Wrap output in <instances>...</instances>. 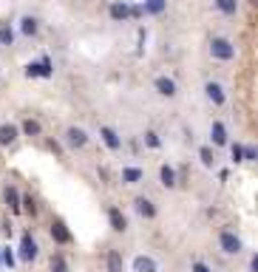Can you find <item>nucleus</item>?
Returning a JSON list of instances; mask_svg holds the SVG:
<instances>
[{"label":"nucleus","instance_id":"obj_1","mask_svg":"<svg viewBox=\"0 0 258 272\" xmlns=\"http://www.w3.org/2000/svg\"><path fill=\"white\" fill-rule=\"evenodd\" d=\"M210 54H213L216 60L227 63V60L236 57V46L230 43L227 37H213V40H210Z\"/></svg>","mask_w":258,"mask_h":272},{"label":"nucleus","instance_id":"obj_2","mask_svg":"<svg viewBox=\"0 0 258 272\" xmlns=\"http://www.w3.org/2000/svg\"><path fill=\"white\" fill-rule=\"evenodd\" d=\"M219 244H222V250L227 252V255H238V252H241V238H238L233 230H224L222 236H219Z\"/></svg>","mask_w":258,"mask_h":272},{"label":"nucleus","instance_id":"obj_3","mask_svg":"<svg viewBox=\"0 0 258 272\" xmlns=\"http://www.w3.org/2000/svg\"><path fill=\"white\" fill-rule=\"evenodd\" d=\"M65 145H68L71 151H79V148L88 145V133L82 128H68L65 130Z\"/></svg>","mask_w":258,"mask_h":272},{"label":"nucleus","instance_id":"obj_4","mask_svg":"<svg viewBox=\"0 0 258 272\" xmlns=\"http://www.w3.org/2000/svg\"><path fill=\"white\" fill-rule=\"evenodd\" d=\"M37 252H40V250H37V241L29 236V233H26V236H23V241H20V258H23V261H34Z\"/></svg>","mask_w":258,"mask_h":272},{"label":"nucleus","instance_id":"obj_5","mask_svg":"<svg viewBox=\"0 0 258 272\" xmlns=\"http://www.w3.org/2000/svg\"><path fill=\"white\" fill-rule=\"evenodd\" d=\"M51 238H54L57 244H68V241H71V233H68V227H65L60 218H57V221H51Z\"/></svg>","mask_w":258,"mask_h":272},{"label":"nucleus","instance_id":"obj_6","mask_svg":"<svg viewBox=\"0 0 258 272\" xmlns=\"http://www.w3.org/2000/svg\"><path fill=\"white\" fill-rule=\"evenodd\" d=\"M3 199H6L9 210L12 213H20V193H17L15 185H6V190H3Z\"/></svg>","mask_w":258,"mask_h":272},{"label":"nucleus","instance_id":"obj_7","mask_svg":"<svg viewBox=\"0 0 258 272\" xmlns=\"http://www.w3.org/2000/svg\"><path fill=\"white\" fill-rule=\"evenodd\" d=\"M26 77H51V63H49V60L31 63L29 68H26Z\"/></svg>","mask_w":258,"mask_h":272},{"label":"nucleus","instance_id":"obj_8","mask_svg":"<svg viewBox=\"0 0 258 272\" xmlns=\"http://www.w3.org/2000/svg\"><path fill=\"white\" fill-rule=\"evenodd\" d=\"M153 85H156V91L162 94V97H167V100H170V97H176V82H173L170 77H156V82H153Z\"/></svg>","mask_w":258,"mask_h":272},{"label":"nucleus","instance_id":"obj_9","mask_svg":"<svg viewBox=\"0 0 258 272\" xmlns=\"http://www.w3.org/2000/svg\"><path fill=\"white\" fill-rule=\"evenodd\" d=\"M108 221H111V227H114L116 233L128 230V218H125V215H122V210H116V207L108 210Z\"/></svg>","mask_w":258,"mask_h":272},{"label":"nucleus","instance_id":"obj_10","mask_svg":"<svg viewBox=\"0 0 258 272\" xmlns=\"http://www.w3.org/2000/svg\"><path fill=\"white\" fill-rule=\"evenodd\" d=\"M134 207H137V213L145 215V218H153V215H156V207H153V201H151V199H145V196H139V199L134 201Z\"/></svg>","mask_w":258,"mask_h":272},{"label":"nucleus","instance_id":"obj_11","mask_svg":"<svg viewBox=\"0 0 258 272\" xmlns=\"http://www.w3.org/2000/svg\"><path fill=\"white\" fill-rule=\"evenodd\" d=\"M204 91H207V100L213 102V105H224V88L219 85V82H207Z\"/></svg>","mask_w":258,"mask_h":272},{"label":"nucleus","instance_id":"obj_12","mask_svg":"<svg viewBox=\"0 0 258 272\" xmlns=\"http://www.w3.org/2000/svg\"><path fill=\"white\" fill-rule=\"evenodd\" d=\"M100 133H102V142H105L108 148H111V151H119V148H122V139L116 136V130H114V128H102Z\"/></svg>","mask_w":258,"mask_h":272},{"label":"nucleus","instance_id":"obj_13","mask_svg":"<svg viewBox=\"0 0 258 272\" xmlns=\"http://www.w3.org/2000/svg\"><path fill=\"white\" fill-rule=\"evenodd\" d=\"M17 133H20V130H17L15 125H0V145H15Z\"/></svg>","mask_w":258,"mask_h":272},{"label":"nucleus","instance_id":"obj_14","mask_svg":"<svg viewBox=\"0 0 258 272\" xmlns=\"http://www.w3.org/2000/svg\"><path fill=\"white\" fill-rule=\"evenodd\" d=\"M111 17L125 23L131 17V6H125V3H111Z\"/></svg>","mask_w":258,"mask_h":272},{"label":"nucleus","instance_id":"obj_15","mask_svg":"<svg viewBox=\"0 0 258 272\" xmlns=\"http://www.w3.org/2000/svg\"><path fill=\"white\" fill-rule=\"evenodd\" d=\"M210 136H213V145H227V130H224L222 122H213V128H210Z\"/></svg>","mask_w":258,"mask_h":272},{"label":"nucleus","instance_id":"obj_16","mask_svg":"<svg viewBox=\"0 0 258 272\" xmlns=\"http://www.w3.org/2000/svg\"><path fill=\"white\" fill-rule=\"evenodd\" d=\"M159 179H162V185L165 187H176L179 182H176V170L173 167H167V165H162V170H159Z\"/></svg>","mask_w":258,"mask_h":272},{"label":"nucleus","instance_id":"obj_17","mask_svg":"<svg viewBox=\"0 0 258 272\" xmlns=\"http://www.w3.org/2000/svg\"><path fill=\"white\" fill-rule=\"evenodd\" d=\"M142 176L145 173L139 170V167H125V170H122V182H125V185H137V182H142Z\"/></svg>","mask_w":258,"mask_h":272},{"label":"nucleus","instance_id":"obj_18","mask_svg":"<svg viewBox=\"0 0 258 272\" xmlns=\"http://www.w3.org/2000/svg\"><path fill=\"white\" fill-rule=\"evenodd\" d=\"M165 9H167V0H145L142 12H148V15H162Z\"/></svg>","mask_w":258,"mask_h":272},{"label":"nucleus","instance_id":"obj_19","mask_svg":"<svg viewBox=\"0 0 258 272\" xmlns=\"http://www.w3.org/2000/svg\"><path fill=\"white\" fill-rule=\"evenodd\" d=\"M108 272H122V255H119V250H108Z\"/></svg>","mask_w":258,"mask_h":272},{"label":"nucleus","instance_id":"obj_20","mask_svg":"<svg viewBox=\"0 0 258 272\" xmlns=\"http://www.w3.org/2000/svg\"><path fill=\"white\" fill-rule=\"evenodd\" d=\"M134 269H137V272H156V264H153V258L139 255L137 261H134Z\"/></svg>","mask_w":258,"mask_h":272},{"label":"nucleus","instance_id":"obj_21","mask_svg":"<svg viewBox=\"0 0 258 272\" xmlns=\"http://www.w3.org/2000/svg\"><path fill=\"white\" fill-rule=\"evenodd\" d=\"M49 266H51V272H71V269H68V261H65L60 252H57V255H51Z\"/></svg>","mask_w":258,"mask_h":272},{"label":"nucleus","instance_id":"obj_22","mask_svg":"<svg viewBox=\"0 0 258 272\" xmlns=\"http://www.w3.org/2000/svg\"><path fill=\"white\" fill-rule=\"evenodd\" d=\"M216 9L224 15H236L238 12V0H216Z\"/></svg>","mask_w":258,"mask_h":272},{"label":"nucleus","instance_id":"obj_23","mask_svg":"<svg viewBox=\"0 0 258 272\" xmlns=\"http://www.w3.org/2000/svg\"><path fill=\"white\" fill-rule=\"evenodd\" d=\"M199 159H201V165H204V167H213V165H216L213 148H207V145H204V148H199Z\"/></svg>","mask_w":258,"mask_h":272},{"label":"nucleus","instance_id":"obj_24","mask_svg":"<svg viewBox=\"0 0 258 272\" xmlns=\"http://www.w3.org/2000/svg\"><path fill=\"white\" fill-rule=\"evenodd\" d=\"M37 29H40V26H37V20H34V17H23V20H20V31H23L26 37L37 34Z\"/></svg>","mask_w":258,"mask_h":272},{"label":"nucleus","instance_id":"obj_25","mask_svg":"<svg viewBox=\"0 0 258 272\" xmlns=\"http://www.w3.org/2000/svg\"><path fill=\"white\" fill-rule=\"evenodd\" d=\"M23 133H26V136H40V133H43V128H40V122H37V119H26V122H23Z\"/></svg>","mask_w":258,"mask_h":272},{"label":"nucleus","instance_id":"obj_26","mask_svg":"<svg viewBox=\"0 0 258 272\" xmlns=\"http://www.w3.org/2000/svg\"><path fill=\"white\" fill-rule=\"evenodd\" d=\"M15 43V31L9 26H0V46H12Z\"/></svg>","mask_w":258,"mask_h":272},{"label":"nucleus","instance_id":"obj_27","mask_svg":"<svg viewBox=\"0 0 258 272\" xmlns=\"http://www.w3.org/2000/svg\"><path fill=\"white\" fill-rule=\"evenodd\" d=\"M20 204H26V213H29V215H37V201L31 199V196H23Z\"/></svg>","mask_w":258,"mask_h":272},{"label":"nucleus","instance_id":"obj_28","mask_svg":"<svg viewBox=\"0 0 258 272\" xmlns=\"http://www.w3.org/2000/svg\"><path fill=\"white\" fill-rule=\"evenodd\" d=\"M145 142H148V148H159V136L153 133V130H148V133H145Z\"/></svg>","mask_w":258,"mask_h":272},{"label":"nucleus","instance_id":"obj_29","mask_svg":"<svg viewBox=\"0 0 258 272\" xmlns=\"http://www.w3.org/2000/svg\"><path fill=\"white\" fill-rule=\"evenodd\" d=\"M241 151H244L241 145H233V162H244V159H241Z\"/></svg>","mask_w":258,"mask_h":272},{"label":"nucleus","instance_id":"obj_30","mask_svg":"<svg viewBox=\"0 0 258 272\" xmlns=\"http://www.w3.org/2000/svg\"><path fill=\"white\" fill-rule=\"evenodd\" d=\"M193 272H210V266L201 264V261H196V264H193Z\"/></svg>","mask_w":258,"mask_h":272}]
</instances>
